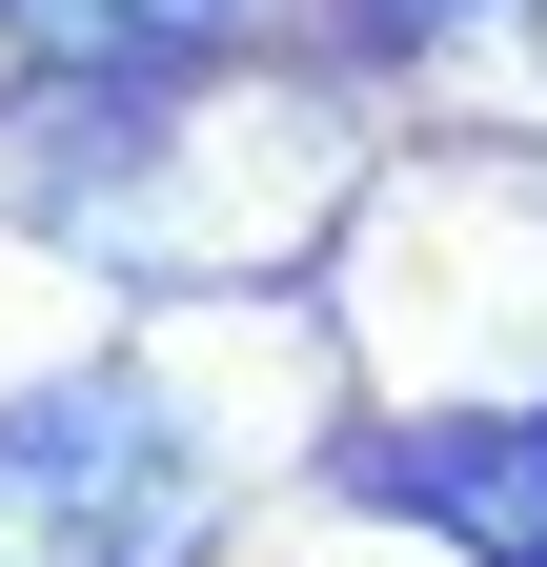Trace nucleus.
Here are the masks:
<instances>
[{
    "mask_svg": "<svg viewBox=\"0 0 547 567\" xmlns=\"http://www.w3.org/2000/svg\"><path fill=\"white\" fill-rule=\"evenodd\" d=\"M203 547V425L163 385H21L0 405V567H183Z\"/></svg>",
    "mask_w": 547,
    "mask_h": 567,
    "instance_id": "nucleus-1",
    "label": "nucleus"
},
{
    "mask_svg": "<svg viewBox=\"0 0 547 567\" xmlns=\"http://www.w3.org/2000/svg\"><path fill=\"white\" fill-rule=\"evenodd\" d=\"M365 507L446 527L466 567H547V405H446V425H365L345 446Z\"/></svg>",
    "mask_w": 547,
    "mask_h": 567,
    "instance_id": "nucleus-2",
    "label": "nucleus"
},
{
    "mask_svg": "<svg viewBox=\"0 0 547 567\" xmlns=\"http://www.w3.org/2000/svg\"><path fill=\"white\" fill-rule=\"evenodd\" d=\"M41 61H82V82H183L203 41H244L264 0H0Z\"/></svg>",
    "mask_w": 547,
    "mask_h": 567,
    "instance_id": "nucleus-3",
    "label": "nucleus"
},
{
    "mask_svg": "<svg viewBox=\"0 0 547 567\" xmlns=\"http://www.w3.org/2000/svg\"><path fill=\"white\" fill-rule=\"evenodd\" d=\"M446 21H487V0H365V41H446Z\"/></svg>",
    "mask_w": 547,
    "mask_h": 567,
    "instance_id": "nucleus-4",
    "label": "nucleus"
}]
</instances>
